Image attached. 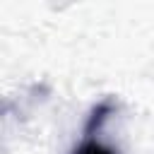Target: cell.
I'll return each mask as SVG.
<instances>
[{
  "label": "cell",
  "mask_w": 154,
  "mask_h": 154,
  "mask_svg": "<svg viewBox=\"0 0 154 154\" xmlns=\"http://www.w3.org/2000/svg\"><path fill=\"white\" fill-rule=\"evenodd\" d=\"M72 154H116L111 147H106V144H101V142H96V140H91V137H87L79 147H75V152Z\"/></svg>",
  "instance_id": "obj_1"
}]
</instances>
